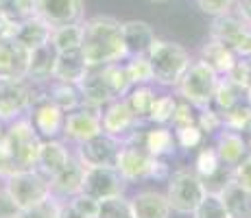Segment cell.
I'll use <instances>...</instances> for the list:
<instances>
[{"label":"cell","mask_w":251,"mask_h":218,"mask_svg":"<svg viewBox=\"0 0 251 218\" xmlns=\"http://www.w3.org/2000/svg\"><path fill=\"white\" fill-rule=\"evenodd\" d=\"M127 186L129 181L116 170V166H85L81 192L96 201H103L109 196L125 194Z\"/></svg>","instance_id":"ba28073f"},{"label":"cell","mask_w":251,"mask_h":218,"mask_svg":"<svg viewBox=\"0 0 251 218\" xmlns=\"http://www.w3.org/2000/svg\"><path fill=\"white\" fill-rule=\"evenodd\" d=\"M13 31H16V22H13L11 18H7L4 13H0V40L11 37Z\"/></svg>","instance_id":"f907efd6"},{"label":"cell","mask_w":251,"mask_h":218,"mask_svg":"<svg viewBox=\"0 0 251 218\" xmlns=\"http://www.w3.org/2000/svg\"><path fill=\"white\" fill-rule=\"evenodd\" d=\"M245 94H247V103L251 105V83L247 85V90H245Z\"/></svg>","instance_id":"f5cc1de1"},{"label":"cell","mask_w":251,"mask_h":218,"mask_svg":"<svg viewBox=\"0 0 251 218\" xmlns=\"http://www.w3.org/2000/svg\"><path fill=\"white\" fill-rule=\"evenodd\" d=\"M149 2H168V0H149Z\"/></svg>","instance_id":"6f0895ef"},{"label":"cell","mask_w":251,"mask_h":218,"mask_svg":"<svg viewBox=\"0 0 251 218\" xmlns=\"http://www.w3.org/2000/svg\"><path fill=\"white\" fill-rule=\"evenodd\" d=\"M2 122H4V120H2V118H0V135H2V133H4V127H2Z\"/></svg>","instance_id":"9f6ffc18"},{"label":"cell","mask_w":251,"mask_h":218,"mask_svg":"<svg viewBox=\"0 0 251 218\" xmlns=\"http://www.w3.org/2000/svg\"><path fill=\"white\" fill-rule=\"evenodd\" d=\"M197 7L205 13V16H223V13L234 11L236 0H197Z\"/></svg>","instance_id":"7bdbcfd3"},{"label":"cell","mask_w":251,"mask_h":218,"mask_svg":"<svg viewBox=\"0 0 251 218\" xmlns=\"http://www.w3.org/2000/svg\"><path fill=\"white\" fill-rule=\"evenodd\" d=\"M236 13L238 16H243L245 20L251 24V0H236Z\"/></svg>","instance_id":"816d5d0a"},{"label":"cell","mask_w":251,"mask_h":218,"mask_svg":"<svg viewBox=\"0 0 251 218\" xmlns=\"http://www.w3.org/2000/svg\"><path fill=\"white\" fill-rule=\"evenodd\" d=\"M221 118H223L225 129L238 131V133L249 131V127H251V105L240 100L238 105H234V107L227 109L225 114H221Z\"/></svg>","instance_id":"836d02e7"},{"label":"cell","mask_w":251,"mask_h":218,"mask_svg":"<svg viewBox=\"0 0 251 218\" xmlns=\"http://www.w3.org/2000/svg\"><path fill=\"white\" fill-rule=\"evenodd\" d=\"M83 174H85V166L81 164V159L70 155L68 164L52 179H48L50 196H55L57 201H70V198L79 194L81 188H83Z\"/></svg>","instance_id":"9a60e30c"},{"label":"cell","mask_w":251,"mask_h":218,"mask_svg":"<svg viewBox=\"0 0 251 218\" xmlns=\"http://www.w3.org/2000/svg\"><path fill=\"white\" fill-rule=\"evenodd\" d=\"M142 120L133 114L127 98H114L109 105H105V111H100V127L105 133L114 135L118 140H127L133 131H138Z\"/></svg>","instance_id":"7c38bea8"},{"label":"cell","mask_w":251,"mask_h":218,"mask_svg":"<svg viewBox=\"0 0 251 218\" xmlns=\"http://www.w3.org/2000/svg\"><path fill=\"white\" fill-rule=\"evenodd\" d=\"M201 59H203L219 76H225L229 72V68L236 64L238 55H236L229 46H225L223 42L210 37V40L201 46Z\"/></svg>","instance_id":"83f0119b"},{"label":"cell","mask_w":251,"mask_h":218,"mask_svg":"<svg viewBox=\"0 0 251 218\" xmlns=\"http://www.w3.org/2000/svg\"><path fill=\"white\" fill-rule=\"evenodd\" d=\"M70 151L66 148L64 142L59 140H42L40 144V153H37V162H35V170L42 172L46 179H52L61 168L68 164Z\"/></svg>","instance_id":"ffe728a7"},{"label":"cell","mask_w":251,"mask_h":218,"mask_svg":"<svg viewBox=\"0 0 251 218\" xmlns=\"http://www.w3.org/2000/svg\"><path fill=\"white\" fill-rule=\"evenodd\" d=\"M231 177L251 190V153H247L234 168H231Z\"/></svg>","instance_id":"bcb514c9"},{"label":"cell","mask_w":251,"mask_h":218,"mask_svg":"<svg viewBox=\"0 0 251 218\" xmlns=\"http://www.w3.org/2000/svg\"><path fill=\"white\" fill-rule=\"evenodd\" d=\"M247 133H249V138H247V146H249V153H251V127H249Z\"/></svg>","instance_id":"db71d44e"},{"label":"cell","mask_w":251,"mask_h":218,"mask_svg":"<svg viewBox=\"0 0 251 218\" xmlns=\"http://www.w3.org/2000/svg\"><path fill=\"white\" fill-rule=\"evenodd\" d=\"M192 218H231L225 210L223 201L216 192H207V194L201 198V203L195 207L192 212Z\"/></svg>","instance_id":"d590c367"},{"label":"cell","mask_w":251,"mask_h":218,"mask_svg":"<svg viewBox=\"0 0 251 218\" xmlns=\"http://www.w3.org/2000/svg\"><path fill=\"white\" fill-rule=\"evenodd\" d=\"M50 33H52V26H48L42 18H37L35 13H33V16L24 18V20H20L16 24L13 37H16L20 44H24L28 50H33V48L50 42Z\"/></svg>","instance_id":"4316f807"},{"label":"cell","mask_w":251,"mask_h":218,"mask_svg":"<svg viewBox=\"0 0 251 218\" xmlns=\"http://www.w3.org/2000/svg\"><path fill=\"white\" fill-rule=\"evenodd\" d=\"M216 153H219V159L221 164L225 166L234 168L245 155L249 153V146H247V140L243 138V133L238 131H231V129H225L219 133V140H216Z\"/></svg>","instance_id":"484cf974"},{"label":"cell","mask_w":251,"mask_h":218,"mask_svg":"<svg viewBox=\"0 0 251 218\" xmlns=\"http://www.w3.org/2000/svg\"><path fill=\"white\" fill-rule=\"evenodd\" d=\"M11 172H13V166H11V155H9L7 140H4V133H2V135H0V177L7 179Z\"/></svg>","instance_id":"c3c4849f"},{"label":"cell","mask_w":251,"mask_h":218,"mask_svg":"<svg viewBox=\"0 0 251 218\" xmlns=\"http://www.w3.org/2000/svg\"><path fill=\"white\" fill-rule=\"evenodd\" d=\"M31 122L35 131L40 133L42 140H52L57 135H61V129H64V118L66 111L59 109L52 100H42V103L33 105L31 109Z\"/></svg>","instance_id":"e0dca14e"},{"label":"cell","mask_w":251,"mask_h":218,"mask_svg":"<svg viewBox=\"0 0 251 218\" xmlns=\"http://www.w3.org/2000/svg\"><path fill=\"white\" fill-rule=\"evenodd\" d=\"M175 107H177L175 96H168V94L157 96L151 111H149L147 120H151V122H155V124H168L171 122V116H173V111H175Z\"/></svg>","instance_id":"f35d334b"},{"label":"cell","mask_w":251,"mask_h":218,"mask_svg":"<svg viewBox=\"0 0 251 218\" xmlns=\"http://www.w3.org/2000/svg\"><path fill=\"white\" fill-rule=\"evenodd\" d=\"M125 98H127L129 107L133 109V114H136L140 120H147L149 111H151L153 103H155V98H157V94L149 85H133L131 90L127 92Z\"/></svg>","instance_id":"d6a6232c"},{"label":"cell","mask_w":251,"mask_h":218,"mask_svg":"<svg viewBox=\"0 0 251 218\" xmlns=\"http://www.w3.org/2000/svg\"><path fill=\"white\" fill-rule=\"evenodd\" d=\"M57 55H59V52H57V48L52 46L50 42L33 48L31 57H28L26 79L28 81H40V83H48V81H52V70H55Z\"/></svg>","instance_id":"603a6c76"},{"label":"cell","mask_w":251,"mask_h":218,"mask_svg":"<svg viewBox=\"0 0 251 218\" xmlns=\"http://www.w3.org/2000/svg\"><path fill=\"white\" fill-rule=\"evenodd\" d=\"M221 166H223V164H221L216 148L205 146V148H201V151L197 153V159H195V172L199 174L201 179L212 177V174L219 170Z\"/></svg>","instance_id":"74e56055"},{"label":"cell","mask_w":251,"mask_h":218,"mask_svg":"<svg viewBox=\"0 0 251 218\" xmlns=\"http://www.w3.org/2000/svg\"><path fill=\"white\" fill-rule=\"evenodd\" d=\"M7 2H9V0H0V11H2V9L7 7Z\"/></svg>","instance_id":"11a10c76"},{"label":"cell","mask_w":251,"mask_h":218,"mask_svg":"<svg viewBox=\"0 0 251 218\" xmlns=\"http://www.w3.org/2000/svg\"><path fill=\"white\" fill-rule=\"evenodd\" d=\"M57 218H88V216L81 214L70 201H61L59 203V216Z\"/></svg>","instance_id":"681fc988"},{"label":"cell","mask_w":251,"mask_h":218,"mask_svg":"<svg viewBox=\"0 0 251 218\" xmlns=\"http://www.w3.org/2000/svg\"><path fill=\"white\" fill-rule=\"evenodd\" d=\"M76 87H79V92H81V100H83V105H88V107L103 109L105 105H109L116 98V96L112 94V90H109L107 81H105L100 66L90 68L88 74L81 79V83Z\"/></svg>","instance_id":"ac0fdd59"},{"label":"cell","mask_w":251,"mask_h":218,"mask_svg":"<svg viewBox=\"0 0 251 218\" xmlns=\"http://www.w3.org/2000/svg\"><path fill=\"white\" fill-rule=\"evenodd\" d=\"M81 42H83V22L57 26L50 33V44L57 48V52L81 50Z\"/></svg>","instance_id":"f1b7e54d"},{"label":"cell","mask_w":251,"mask_h":218,"mask_svg":"<svg viewBox=\"0 0 251 218\" xmlns=\"http://www.w3.org/2000/svg\"><path fill=\"white\" fill-rule=\"evenodd\" d=\"M31 109V83L28 79L0 76V118L11 122Z\"/></svg>","instance_id":"30bf717a"},{"label":"cell","mask_w":251,"mask_h":218,"mask_svg":"<svg viewBox=\"0 0 251 218\" xmlns=\"http://www.w3.org/2000/svg\"><path fill=\"white\" fill-rule=\"evenodd\" d=\"M120 33H123V42L127 48L129 57H144L155 42V31L151 24L144 20H127L120 24Z\"/></svg>","instance_id":"d6986e66"},{"label":"cell","mask_w":251,"mask_h":218,"mask_svg":"<svg viewBox=\"0 0 251 218\" xmlns=\"http://www.w3.org/2000/svg\"><path fill=\"white\" fill-rule=\"evenodd\" d=\"M210 37L223 42L238 57H251V24L236 11L216 16L210 24Z\"/></svg>","instance_id":"8992f818"},{"label":"cell","mask_w":251,"mask_h":218,"mask_svg":"<svg viewBox=\"0 0 251 218\" xmlns=\"http://www.w3.org/2000/svg\"><path fill=\"white\" fill-rule=\"evenodd\" d=\"M133 218H171V205L162 192L142 190L131 198Z\"/></svg>","instance_id":"cb8c5ba5"},{"label":"cell","mask_w":251,"mask_h":218,"mask_svg":"<svg viewBox=\"0 0 251 218\" xmlns=\"http://www.w3.org/2000/svg\"><path fill=\"white\" fill-rule=\"evenodd\" d=\"M219 196L231 218H251V190L234 177L219 190Z\"/></svg>","instance_id":"7402d4cb"},{"label":"cell","mask_w":251,"mask_h":218,"mask_svg":"<svg viewBox=\"0 0 251 218\" xmlns=\"http://www.w3.org/2000/svg\"><path fill=\"white\" fill-rule=\"evenodd\" d=\"M171 124H173V129L197 124V116H195V111H192V105L186 103V100H183V103H177V107L171 116Z\"/></svg>","instance_id":"ee69618b"},{"label":"cell","mask_w":251,"mask_h":218,"mask_svg":"<svg viewBox=\"0 0 251 218\" xmlns=\"http://www.w3.org/2000/svg\"><path fill=\"white\" fill-rule=\"evenodd\" d=\"M175 142L179 148H183V151L197 148V146H201V142H203V131L197 127V124L179 127V129H175Z\"/></svg>","instance_id":"60d3db41"},{"label":"cell","mask_w":251,"mask_h":218,"mask_svg":"<svg viewBox=\"0 0 251 218\" xmlns=\"http://www.w3.org/2000/svg\"><path fill=\"white\" fill-rule=\"evenodd\" d=\"M147 59L153 68V81L160 85H177L192 61L181 44L157 40V37L149 48Z\"/></svg>","instance_id":"7a4b0ae2"},{"label":"cell","mask_w":251,"mask_h":218,"mask_svg":"<svg viewBox=\"0 0 251 218\" xmlns=\"http://www.w3.org/2000/svg\"><path fill=\"white\" fill-rule=\"evenodd\" d=\"M4 190L9 192V196L16 201V205L20 207V210L31 207V205H35V203L44 201L46 196H50L48 179L42 172H37L35 168L11 172L7 177Z\"/></svg>","instance_id":"52a82bcc"},{"label":"cell","mask_w":251,"mask_h":218,"mask_svg":"<svg viewBox=\"0 0 251 218\" xmlns=\"http://www.w3.org/2000/svg\"><path fill=\"white\" fill-rule=\"evenodd\" d=\"M205 194V183L201 181V177L195 170L181 168V170L173 172L171 179H168L166 198L171 210L177 212V214H192Z\"/></svg>","instance_id":"5b68a950"},{"label":"cell","mask_w":251,"mask_h":218,"mask_svg":"<svg viewBox=\"0 0 251 218\" xmlns=\"http://www.w3.org/2000/svg\"><path fill=\"white\" fill-rule=\"evenodd\" d=\"M216 83H219V74L203 59H197V61H190L188 70L183 72V76L177 83V90H179V96L186 103L201 109L212 105Z\"/></svg>","instance_id":"277c9868"},{"label":"cell","mask_w":251,"mask_h":218,"mask_svg":"<svg viewBox=\"0 0 251 218\" xmlns=\"http://www.w3.org/2000/svg\"><path fill=\"white\" fill-rule=\"evenodd\" d=\"M100 70H103L105 81H107L109 90H112V94L116 96V98H123V96H127V92L133 87L131 79H129L127 68L120 64V61H116V64L100 66Z\"/></svg>","instance_id":"1f68e13d"},{"label":"cell","mask_w":251,"mask_h":218,"mask_svg":"<svg viewBox=\"0 0 251 218\" xmlns=\"http://www.w3.org/2000/svg\"><path fill=\"white\" fill-rule=\"evenodd\" d=\"M129 72V79L133 85H149L153 81V68L151 61L144 57H129V64H125Z\"/></svg>","instance_id":"8d00e7d4"},{"label":"cell","mask_w":251,"mask_h":218,"mask_svg":"<svg viewBox=\"0 0 251 218\" xmlns=\"http://www.w3.org/2000/svg\"><path fill=\"white\" fill-rule=\"evenodd\" d=\"M48 100H52V103L59 109H64L66 114L83 105L79 87L72 83H61V81H50V83H48Z\"/></svg>","instance_id":"f546056e"},{"label":"cell","mask_w":251,"mask_h":218,"mask_svg":"<svg viewBox=\"0 0 251 218\" xmlns=\"http://www.w3.org/2000/svg\"><path fill=\"white\" fill-rule=\"evenodd\" d=\"M155 159L140 142H129L125 140L120 144L118 157H116V170L123 174L127 181H138V179H151Z\"/></svg>","instance_id":"9c48e42d"},{"label":"cell","mask_w":251,"mask_h":218,"mask_svg":"<svg viewBox=\"0 0 251 218\" xmlns=\"http://www.w3.org/2000/svg\"><path fill=\"white\" fill-rule=\"evenodd\" d=\"M120 144H123V140L100 131V133L92 135V138L79 144L76 157L81 159L83 166H114Z\"/></svg>","instance_id":"8fae6325"},{"label":"cell","mask_w":251,"mask_h":218,"mask_svg":"<svg viewBox=\"0 0 251 218\" xmlns=\"http://www.w3.org/2000/svg\"><path fill=\"white\" fill-rule=\"evenodd\" d=\"M18 214H20V207L4 188H0V218H18Z\"/></svg>","instance_id":"7dc6e473"},{"label":"cell","mask_w":251,"mask_h":218,"mask_svg":"<svg viewBox=\"0 0 251 218\" xmlns=\"http://www.w3.org/2000/svg\"><path fill=\"white\" fill-rule=\"evenodd\" d=\"M197 127L203 131V135H210L214 131H221L223 118L212 105H207V107H201V114H197Z\"/></svg>","instance_id":"b9f144b4"},{"label":"cell","mask_w":251,"mask_h":218,"mask_svg":"<svg viewBox=\"0 0 251 218\" xmlns=\"http://www.w3.org/2000/svg\"><path fill=\"white\" fill-rule=\"evenodd\" d=\"M120 24L123 22L112 16H94L83 22L81 55H83L88 68L129 59L123 42V33H120Z\"/></svg>","instance_id":"6da1fadb"},{"label":"cell","mask_w":251,"mask_h":218,"mask_svg":"<svg viewBox=\"0 0 251 218\" xmlns=\"http://www.w3.org/2000/svg\"><path fill=\"white\" fill-rule=\"evenodd\" d=\"M59 203L61 201H57L55 196H46L44 201L20 210L18 218H57L59 216Z\"/></svg>","instance_id":"ab89813d"},{"label":"cell","mask_w":251,"mask_h":218,"mask_svg":"<svg viewBox=\"0 0 251 218\" xmlns=\"http://www.w3.org/2000/svg\"><path fill=\"white\" fill-rule=\"evenodd\" d=\"M88 64H85L81 50L59 52L55 61V70H52V81H61V83L79 85L81 79L88 74Z\"/></svg>","instance_id":"d4e9b609"},{"label":"cell","mask_w":251,"mask_h":218,"mask_svg":"<svg viewBox=\"0 0 251 218\" xmlns=\"http://www.w3.org/2000/svg\"><path fill=\"white\" fill-rule=\"evenodd\" d=\"M28 57H31V50L24 44L18 42L13 35L0 40V76L26 79Z\"/></svg>","instance_id":"2e32d148"},{"label":"cell","mask_w":251,"mask_h":218,"mask_svg":"<svg viewBox=\"0 0 251 218\" xmlns=\"http://www.w3.org/2000/svg\"><path fill=\"white\" fill-rule=\"evenodd\" d=\"M96 218H133L131 201H127L123 194L120 196H109L99 203V212Z\"/></svg>","instance_id":"e575fe53"},{"label":"cell","mask_w":251,"mask_h":218,"mask_svg":"<svg viewBox=\"0 0 251 218\" xmlns=\"http://www.w3.org/2000/svg\"><path fill=\"white\" fill-rule=\"evenodd\" d=\"M70 203H72V205H75L83 216L96 218V212H99V203H100V201H96V198H92V196H88V194H83V192H79L76 196L70 198Z\"/></svg>","instance_id":"f6af8a7d"},{"label":"cell","mask_w":251,"mask_h":218,"mask_svg":"<svg viewBox=\"0 0 251 218\" xmlns=\"http://www.w3.org/2000/svg\"><path fill=\"white\" fill-rule=\"evenodd\" d=\"M4 140L11 155V166L16 170H31L35 168L37 153H40L42 138L33 127L31 118H16L4 129Z\"/></svg>","instance_id":"3957f363"},{"label":"cell","mask_w":251,"mask_h":218,"mask_svg":"<svg viewBox=\"0 0 251 218\" xmlns=\"http://www.w3.org/2000/svg\"><path fill=\"white\" fill-rule=\"evenodd\" d=\"M127 140L129 142H140L153 157H164V155L175 153V146H177L175 133L171 129H166L164 124H157L151 131H133Z\"/></svg>","instance_id":"44dd1931"},{"label":"cell","mask_w":251,"mask_h":218,"mask_svg":"<svg viewBox=\"0 0 251 218\" xmlns=\"http://www.w3.org/2000/svg\"><path fill=\"white\" fill-rule=\"evenodd\" d=\"M245 92L240 90L238 85H234L227 76L221 79L219 76V83H216V90H214V96H212V107H214L219 114H225L227 109H231L234 105L240 103Z\"/></svg>","instance_id":"4dcf8cb0"},{"label":"cell","mask_w":251,"mask_h":218,"mask_svg":"<svg viewBox=\"0 0 251 218\" xmlns=\"http://www.w3.org/2000/svg\"><path fill=\"white\" fill-rule=\"evenodd\" d=\"M83 0H35V16L52 28L83 22Z\"/></svg>","instance_id":"5bb4252c"},{"label":"cell","mask_w":251,"mask_h":218,"mask_svg":"<svg viewBox=\"0 0 251 218\" xmlns=\"http://www.w3.org/2000/svg\"><path fill=\"white\" fill-rule=\"evenodd\" d=\"M100 111L103 109L88 107V105H81V107L68 111L64 118L61 135H64L66 140H72V142L81 144L88 138H92V135L100 133V131H103V127H100Z\"/></svg>","instance_id":"4fadbf2b"}]
</instances>
